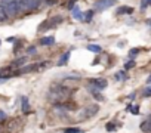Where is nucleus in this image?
<instances>
[{
  "mask_svg": "<svg viewBox=\"0 0 151 133\" xmlns=\"http://www.w3.org/2000/svg\"><path fill=\"white\" fill-rule=\"evenodd\" d=\"M64 133H82L80 129H65Z\"/></svg>",
  "mask_w": 151,
  "mask_h": 133,
  "instance_id": "obj_19",
  "label": "nucleus"
},
{
  "mask_svg": "<svg viewBox=\"0 0 151 133\" xmlns=\"http://www.w3.org/2000/svg\"><path fill=\"white\" fill-rule=\"evenodd\" d=\"M56 2H58V0H46V3H49V5H54Z\"/></svg>",
  "mask_w": 151,
  "mask_h": 133,
  "instance_id": "obj_29",
  "label": "nucleus"
},
{
  "mask_svg": "<svg viewBox=\"0 0 151 133\" xmlns=\"http://www.w3.org/2000/svg\"><path fill=\"white\" fill-rule=\"evenodd\" d=\"M129 111H132V114H138L139 112V106H130Z\"/></svg>",
  "mask_w": 151,
  "mask_h": 133,
  "instance_id": "obj_23",
  "label": "nucleus"
},
{
  "mask_svg": "<svg viewBox=\"0 0 151 133\" xmlns=\"http://www.w3.org/2000/svg\"><path fill=\"white\" fill-rule=\"evenodd\" d=\"M148 5H151V0H141V8L145 9Z\"/></svg>",
  "mask_w": 151,
  "mask_h": 133,
  "instance_id": "obj_20",
  "label": "nucleus"
},
{
  "mask_svg": "<svg viewBox=\"0 0 151 133\" xmlns=\"http://www.w3.org/2000/svg\"><path fill=\"white\" fill-rule=\"evenodd\" d=\"M132 12H133V9H132L130 6H120L119 10H117L119 15H124V13H132Z\"/></svg>",
  "mask_w": 151,
  "mask_h": 133,
  "instance_id": "obj_11",
  "label": "nucleus"
},
{
  "mask_svg": "<svg viewBox=\"0 0 151 133\" xmlns=\"http://www.w3.org/2000/svg\"><path fill=\"white\" fill-rule=\"evenodd\" d=\"M116 5V0H98L95 3V9L98 10H104V9H108L111 6Z\"/></svg>",
  "mask_w": 151,
  "mask_h": 133,
  "instance_id": "obj_6",
  "label": "nucleus"
},
{
  "mask_svg": "<svg viewBox=\"0 0 151 133\" xmlns=\"http://www.w3.org/2000/svg\"><path fill=\"white\" fill-rule=\"evenodd\" d=\"M144 96H151V87H148V89L144 90Z\"/></svg>",
  "mask_w": 151,
  "mask_h": 133,
  "instance_id": "obj_27",
  "label": "nucleus"
},
{
  "mask_svg": "<svg viewBox=\"0 0 151 133\" xmlns=\"http://www.w3.org/2000/svg\"><path fill=\"white\" fill-rule=\"evenodd\" d=\"M107 130H108V132H114V130H116V124H114V123H108V124H107Z\"/></svg>",
  "mask_w": 151,
  "mask_h": 133,
  "instance_id": "obj_21",
  "label": "nucleus"
},
{
  "mask_svg": "<svg viewBox=\"0 0 151 133\" xmlns=\"http://www.w3.org/2000/svg\"><path fill=\"white\" fill-rule=\"evenodd\" d=\"M25 62V58H21V59H16L15 62H14V65H22Z\"/></svg>",
  "mask_w": 151,
  "mask_h": 133,
  "instance_id": "obj_26",
  "label": "nucleus"
},
{
  "mask_svg": "<svg viewBox=\"0 0 151 133\" xmlns=\"http://www.w3.org/2000/svg\"><path fill=\"white\" fill-rule=\"evenodd\" d=\"M5 120H6V112L0 110V121H5Z\"/></svg>",
  "mask_w": 151,
  "mask_h": 133,
  "instance_id": "obj_25",
  "label": "nucleus"
},
{
  "mask_svg": "<svg viewBox=\"0 0 151 133\" xmlns=\"http://www.w3.org/2000/svg\"><path fill=\"white\" fill-rule=\"evenodd\" d=\"M18 2L21 10H34L39 9L42 5V0H18Z\"/></svg>",
  "mask_w": 151,
  "mask_h": 133,
  "instance_id": "obj_4",
  "label": "nucleus"
},
{
  "mask_svg": "<svg viewBox=\"0 0 151 133\" xmlns=\"http://www.w3.org/2000/svg\"><path fill=\"white\" fill-rule=\"evenodd\" d=\"M15 74H18L16 71H14L12 66H5V68H0V80H5V78H9V77H14Z\"/></svg>",
  "mask_w": 151,
  "mask_h": 133,
  "instance_id": "obj_7",
  "label": "nucleus"
},
{
  "mask_svg": "<svg viewBox=\"0 0 151 133\" xmlns=\"http://www.w3.org/2000/svg\"><path fill=\"white\" fill-rule=\"evenodd\" d=\"M70 59V52H65L64 55H62L61 58H59V61H58V65H64L67 61Z\"/></svg>",
  "mask_w": 151,
  "mask_h": 133,
  "instance_id": "obj_14",
  "label": "nucleus"
},
{
  "mask_svg": "<svg viewBox=\"0 0 151 133\" xmlns=\"http://www.w3.org/2000/svg\"><path fill=\"white\" fill-rule=\"evenodd\" d=\"M93 18V12L89 10V12H86V15H84V22H91Z\"/></svg>",
  "mask_w": 151,
  "mask_h": 133,
  "instance_id": "obj_16",
  "label": "nucleus"
},
{
  "mask_svg": "<svg viewBox=\"0 0 151 133\" xmlns=\"http://www.w3.org/2000/svg\"><path fill=\"white\" fill-rule=\"evenodd\" d=\"M139 127H141V130L144 133H151V117H148L147 120H144Z\"/></svg>",
  "mask_w": 151,
  "mask_h": 133,
  "instance_id": "obj_9",
  "label": "nucleus"
},
{
  "mask_svg": "<svg viewBox=\"0 0 151 133\" xmlns=\"http://www.w3.org/2000/svg\"><path fill=\"white\" fill-rule=\"evenodd\" d=\"M138 53H139V50H138V49H132L129 52V55H130V58H135V55H138Z\"/></svg>",
  "mask_w": 151,
  "mask_h": 133,
  "instance_id": "obj_24",
  "label": "nucleus"
},
{
  "mask_svg": "<svg viewBox=\"0 0 151 133\" xmlns=\"http://www.w3.org/2000/svg\"><path fill=\"white\" fill-rule=\"evenodd\" d=\"M8 16H9L8 10H6L3 6H0V22H5V21L8 19Z\"/></svg>",
  "mask_w": 151,
  "mask_h": 133,
  "instance_id": "obj_12",
  "label": "nucleus"
},
{
  "mask_svg": "<svg viewBox=\"0 0 151 133\" xmlns=\"http://www.w3.org/2000/svg\"><path fill=\"white\" fill-rule=\"evenodd\" d=\"M55 43V38L54 37H43L40 38V45L42 46H50V45H54Z\"/></svg>",
  "mask_w": 151,
  "mask_h": 133,
  "instance_id": "obj_10",
  "label": "nucleus"
},
{
  "mask_svg": "<svg viewBox=\"0 0 151 133\" xmlns=\"http://www.w3.org/2000/svg\"><path fill=\"white\" fill-rule=\"evenodd\" d=\"M27 52H28V53H36V47H33V46H31V47H28V50H27Z\"/></svg>",
  "mask_w": 151,
  "mask_h": 133,
  "instance_id": "obj_28",
  "label": "nucleus"
},
{
  "mask_svg": "<svg viewBox=\"0 0 151 133\" xmlns=\"http://www.w3.org/2000/svg\"><path fill=\"white\" fill-rule=\"evenodd\" d=\"M2 6L8 10V13H9V15H12V16L18 15V13L21 12L18 0H2Z\"/></svg>",
  "mask_w": 151,
  "mask_h": 133,
  "instance_id": "obj_2",
  "label": "nucleus"
},
{
  "mask_svg": "<svg viewBox=\"0 0 151 133\" xmlns=\"http://www.w3.org/2000/svg\"><path fill=\"white\" fill-rule=\"evenodd\" d=\"M21 101H22V111H24V112H28V111H30L28 98H27V96H22V98H21Z\"/></svg>",
  "mask_w": 151,
  "mask_h": 133,
  "instance_id": "obj_13",
  "label": "nucleus"
},
{
  "mask_svg": "<svg viewBox=\"0 0 151 133\" xmlns=\"http://www.w3.org/2000/svg\"><path fill=\"white\" fill-rule=\"evenodd\" d=\"M116 78H117V80H121V82H123V80H128V75H126L123 71H120V73H116Z\"/></svg>",
  "mask_w": 151,
  "mask_h": 133,
  "instance_id": "obj_18",
  "label": "nucleus"
},
{
  "mask_svg": "<svg viewBox=\"0 0 151 133\" xmlns=\"http://www.w3.org/2000/svg\"><path fill=\"white\" fill-rule=\"evenodd\" d=\"M98 111H99V106L96 104H91V105L84 106V108L79 112V120H87V118L93 117Z\"/></svg>",
  "mask_w": 151,
  "mask_h": 133,
  "instance_id": "obj_3",
  "label": "nucleus"
},
{
  "mask_svg": "<svg viewBox=\"0 0 151 133\" xmlns=\"http://www.w3.org/2000/svg\"><path fill=\"white\" fill-rule=\"evenodd\" d=\"M62 18L61 16H54V18H50L47 21H45L40 27H39V31H43V30H49V28H54V27H56L58 24H61Z\"/></svg>",
  "mask_w": 151,
  "mask_h": 133,
  "instance_id": "obj_5",
  "label": "nucleus"
},
{
  "mask_svg": "<svg viewBox=\"0 0 151 133\" xmlns=\"http://www.w3.org/2000/svg\"><path fill=\"white\" fill-rule=\"evenodd\" d=\"M73 16H74V18H79V19H80V18L83 16L79 8H73Z\"/></svg>",
  "mask_w": 151,
  "mask_h": 133,
  "instance_id": "obj_15",
  "label": "nucleus"
},
{
  "mask_svg": "<svg viewBox=\"0 0 151 133\" xmlns=\"http://www.w3.org/2000/svg\"><path fill=\"white\" fill-rule=\"evenodd\" d=\"M70 93L71 92H70L68 87L54 83L52 86H50V89H49V99L52 102H55V104H59V102L67 101L68 96H70Z\"/></svg>",
  "mask_w": 151,
  "mask_h": 133,
  "instance_id": "obj_1",
  "label": "nucleus"
},
{
  "mask_svg": "<svg viewBox=\"0 0 151 133\" xmlns=\"http://www.w3.org/2000/svg\"><path fill=\"white\" fill-rule=\"evenodd\" d=\"M147 83H148V84H151V75L148 77V80H147Z\"/></svg>",
  "mask_w": 151,
  "mask_h": 133,
  "instance_id": "obj_30",
  "label": "nucleus"
},
{
  "mask_svg": "<svg viewBox=\"0 0 151 133\" xmlns=\"http://www.w3.org/2000/svg\"><path fill=\"white\" fill-rule=\"evenodd\" d=\"M87 49H89L91 52H95V53H99L101 52V47L96 46V45H89V46H87Z\"/></svg>",
  "mask_w": 151,
  "mask_h": 133,
  "instance_id": "obj_17",
  "label": "nucleus"
},
{
  "mask_svg": "<svg viewBox=\"0 0 151 133\" xmlns=\"http://www.w3.org/2000/svg\"><path fill=\"white\" fill-rule=\"evenodd\" d=\"M91 83L93 84V86H96L99 90L101 89H105L107 87V80H102V78H93V80H91Z\"/></svg>",
  "mask_w": 151,
  "mask_h": 133,
  "instance_id": "obj_8",
  "label": "nucleus"
},
{
  "mask_svg": "<svg viewBox=\"0 0 151 133\" xmlns=\"http://www.w3.org/2000/svg\"><path fill=\"white\" fill-rule=\"evenodd\" d=\"M132 66H135V62H133V61H129V62H126V64H124V68H126V70L132 68Z\"/></svg>",
  "mask_w": 151,
  "mask_h": 133,
  "instance_id": "obj_22",
  "label": "nucleus"
},
{
  "mask_svg": "<svg viewBox=\"0 0 151 133\" xmlns=\"http://www.w3.org/2000/svg\"><path fill=\"white\" fill-rule=\"evenodd\" d=\"M148 25H151V19H148Z\"/></svg>",
  "mask_w": 151,
  "mask_h": 133,
  "instance_id": "obj_31",
  "label": "nucleus"
}]
</instances>
